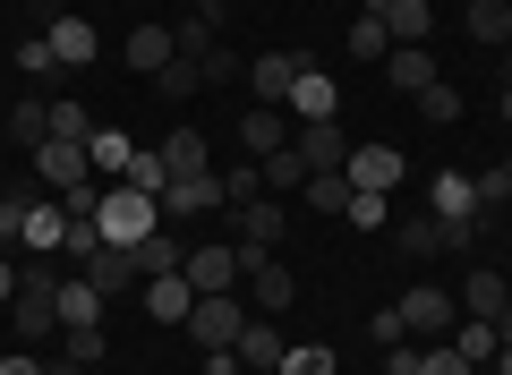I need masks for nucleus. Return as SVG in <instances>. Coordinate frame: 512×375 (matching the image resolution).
I'll return each instance as SVG.
<instances>
[{
    "label": "nucleus",
    "instance_id": "23",
    "mask_svg": "<svg viewBox=\"0 0 512 375\" xmlns=\"http://www.w3.org/2000/svg\"><path fill=\"white\" fill-rule=\"evenodd\" d=\"M171 52H180V43H171V26H137V35L120 43V60H128V69H137V77H154V69H163V60H171Z\"/></svg>",
    "mask_w": 512,
    "mask_h": 375
},
{
    "label": "nucleus",
    "instance_id": "56",
    "mask_svg": "<svg viewBox=\"0 0 512 375\" xmlns=\"http://www.w3.org/2000/svg\"><path fill=\"white\" fill-rule=\"evenodd\" d=\"M504 52H512V43H504Z\"/></svg>",
    "mask_w": 512,
    "mask_h": 375
},
{
    "label": "nucleus",
    "instance_id": "41",
    "mask_svg": "<svg viewBox=\"0 0 512 375\" xmlns=\"http://www.w3.org/2000/svg\"><path fill=\"white\" fill-rule=\"evenodd\" d=\"M419 111H427L436 128H453V120H461V86H444V77H436V86L419 94Z\"/></svg>",
    "mask_w": 512,
    "mask_h": 375
},
{
    "label": "nucleus",
    "instance_id": "16",
    "mask_svg": "<svg viewBox=\"0 0 512 375\" xmlns=\"http://www.w3.org/2000/svg\"><path fill=\"white\" fill-rule=\"evenodd\" d=\"M299 69H308L299 52H256V103H282V111H291V86H299Z\"/></svg>",
    "mask_w": 512,
    "mask_h": 375
},
{
    "label": "nucleus",
    "instance_id": "36",
    "mask_svg": "<svg viewBox=\"0 0 512 375\" xmlns=\"http://www.w3.org/2000/svg\"><path fill=\"white\" fill-rule=\"evenodd\" d=\"M453 350H461V358L478 367V358H495L504 341H495V324H487V316H461V324H453Z\"/></svg>",
    "mask_w": 512,
    "mask_h": 375
},
{
    "label": "nucleus",
    "instance_id": "9",
    "mask_svg": "<svg viewBox=\"0 0 512 375\" xmlns=\"http://www.w3.org/2000/svg\"><path fill=\"white\" fill-rule=\"evenodd\" d=\"M180 273H188V290H197V299H222V290L239 282V248H188Z\"/></svg>",
    "mask_w": 512,
    "mask_h": 375
},
{
    "label": "nucleus",
    "instance_id": "10",
    "mask_svg": "<svg viewBox=\"0 0 512 375\" xmlns=\"http://www.w3.org/2000/svg\"><path fill=\"white\" fill-rule=\"evenodd\" d=\"M393 248H402V256H461V248H470V231L419 214V222H402V231H393Z\"/></svg>",
    "mask_w": 512,
    "mask_h": 375
},
{
    "label": "nucleus",
    "instance_id": "37",
    "mask_svg": "<svg viewBox=\"0 0 512 375\" xmlns=\"http://www.w3.org/2000/svg\"><path fill=\"white\" fill-rule=\"evenodd\" d=\"M342 52H359V60H384V52H393L384 18H367V9H359V18H350V35H342Z\"/></svg>",
    "mask_w": 512,
    "mask_h": 375
},
{
    "label": "nucleus",
    "instance_id": "43",
    "mask_svg": "<svg viewBox=\"0 0 512 375\" xmlns=\"http://www.w3.org/2000/svg\"><path fill=\"white\" fill-rule=\"evenodd\" d=\"M52 137H77V145H86V137H94V111H86V103H52Z\"/></svg>",
    "mask_w": 512,
    "mask_h": 375
},
{
    "label": "nucleus",
    "instance_id": "31",
    "mask_svg": "<svg viewBox=\"0 0 512 375\" xmlns=\"http://www.w3.org/2000/svg\"><path fill=\"white\" fill-rule=\"evenodd\" d=\"M60 239H69V214H60V197H52V205H35V214H26V248H35V256H52Z\"/></svg>",
    "mask_w": 512,
    "mask_h": 375
},
{
    "label": "nucleus",
    "instance_id": "3",
    "mask_svg": "<svg viewBox=\"0 0 512 375\" xmlns=\"http://www.w3.org/2000/svg\"><path fill=\"white\" fill-rule=\"evenodd\" d=\"M393 324H402V341H453V324H461V299L453 290H436V282H419V290H402L393 299Z\"/></svg>",
    "mask_w": 512,
    "mask_h": 375
},
{
    "label": "nucleus",
    "instance_id": "19",
    "mask_svg": "<svg viewBox=\"0 0 512 375\" xmlns=\"http://www.w3.org/2000/svg\"><path fill=\"white\" fill-rule=\"evenodd\" d=\"M180 239L171 231H154V239H137V248H128V273H137V282H163V273H180Z\"/></svg>",
    "mask_w": 512,
    "mask_h": 375
},
{
    "label": "nucleus",
    "instance_id": "11",
    "mask_svg": "<svg viewBox=\"0 0 512 375\" xmlns=\"http://www.w3.org/2000/svg\"><path fill=\"white\" fill-rule=\"evenodd\" d=\"M342 179L350 188H393V179H402V145H350V162H342Z\"/></svg>",
    "mask_w": 512,
    "mask_h": 375
},
{
    "label": "nucleus",
    "instance_id": "4",
    "mask_svg": "<svg viewBox=\"0 0 512 375\" xmlns=\"http://www.w3.org/2000/svg\"><path fill=\"white\" fill-rule=\"evenodd\" d=\"M427 214L478 239V214H487V205H478V179L470 171H436V179H427Z\"/></svg>",
    "mask_w": 512,
    "mask_h": 375
},
{
    "label": "nucleus",
    "instance_id": "50",
    "mask_svg": "<svg viewBox=\"0 0 512 375\" xmlns=\"http://www.w3.org/2000/svg\"><path fill=\"white\" fill-rule=\"evenodd\" d=\"M18 299V265H9V256H0V307Z\"/></svg>",
    "mask_w": 512,
    "mask_h": 375
},
{
    "label": "nucleus",
    "instance_id": "27",
    "mask_svg": "<svg viewBox=\"0 0 512 375\" xmlns=\"http://www.w3.org/2000/svg\"><path fill=\"white\" fill-rule=\"evenodd\" d=\"M77 273H86V282L103 290V299H120V290L137 282V273H128V248H94V256H86V265H77Z\"/></svg>",
    "mask_w": 512,
    "mask_h": 375
},
{
    "label": "nucleus",
    "instance_id": "39",
    "mask_svg": "<svg viewBox=\"0 0 512 375\" xmlns=\"http://www.w3.org/2000/svg\"><path fill=\"white\" fill-rule=\"evenodd\" d=\"M26 214H35V197H26V188H0V248L26 239Z\"/></svg>",
    "mask_w": 512,
    "mask_h": 375
},
{
    "label": "nucleus",
    "instance_id": "54",
    "mask_svg": "<svg viewBox=\"0 0 512 375\" xmlns=\"http://www.w3.org/2000/svg\"><path fill=\"white\" fill-rule=\"evenodd\" d=\"M495 111H504V120H512V86H504V103H495Z\"/></svg>",
    "mask_w": 512,
    "mask_h": 375
},
{
    "label": "nucleus",
    "instance_id": "46",
    "mask_svg": "<svg viewBox=\"0 0 512 375\" xmlns=\"http://www.w3.org/2000/svg\"><path fill=\"white\" fill-rule=\"evenodd\" d=\"M197 69H205V86H222V77H239V52H222V43H214V52H197Z\"/></svg>",
    "mask_w": 512,
    "mask_h": 375
},
{
    "label": "nucleus",
    "instance_id": "25",
    "mask_svg": "<svg viewBox=\"0 0 512 375\" xmlns=\"http://www.w3.org/2000/svg\"><path fill=\"white\" fill-rule=\"evenodd\" d=\"M69 324H103V290H94L86 273H69V282H60V333H69Z\"/></svg>",
    "mask_w": 512,
    "mask_h": 375
},
{
    "label": "nucleus",
    "instance_id": "47",
    "mask_svg": "<svg viewBox=\"0 0 512 375\" xmlns=\"http://www.w3.org/2000/svg\"><path fill=\"white\" fill-rule=\"evenodd\" d=\"M512 197V179H504V162H495V171H478V205H487V214H495V205H504Z\"/></svg>",
    "mask_w": 512,
    "mask_h": 375
},
{
    "label": "nucleus",
    "instance_id": "44",
    "mask_svg": "<svg viewBox=\"0 0 512 375\" xmlns=\"http://www.w3.org/2000/svg\"><path fill=\"white\" fill-rule=\"evenodd\" d=\"M94 205H103V179H86V188H60V214H69V222H94Z\"/></svg>",
    "mask_w": 512,
    "mask_h": 375
},
{
    "label": "nucleus",
    "instance_id": "14",
    "mask_svg": "<svg viewBox=\"0 0 512 375\" xmlns=\"http://www.w3.org/2000/svg\"><path fill=\"white\" fill-rule=\"evenodd\" d=\"M214 205H222V179H214V171H188V179H171V188H163V222L214 214Z\"/></svg>",
    "mask_w": 512,
    "mask_h": 375
},
{
    "label": "nucleus",
    "instance_id": "48",
    "mask_svg": "<svg viewBox=\"0 0 512 375\" xmlns=\"http://www.w3.org/2000/svg\"><path fill=\"white\" fill-rule=\"evenodd\" d=\"M384 375H419V341H393L384 350Z\"/></svg>",
    "mask_w": 512,
    "mask_h": 375
},
{
    "label": "nucleus",
    "instance_id": "7",
    "mask_svg": "<svg viewBox=\"0 0 512 375\" xmlns=\"http://www.w3.org/2000/svg\"><path fill=\"white\" fill-rule=\"evenodd\" d=\"M35 171H43V188L60 197V188H86L94 162H86V145H77V137H43L35 145Z\"/></svg>",
    "mask_w": 512,
    "mask_h": 375
},
{
    "label": "nucleus",
    "instance_id": "51",
    "mask_svg": "<svg viewBox=\"0 0 512 375\" xmlns=\"http://www.w3.org/2000/svg\"><path fill=\"white\" fill-rule=\"evenodd\" d=\"M43 375H86V367H77V358H52V367H43Z\"/></svg>",
    "mask_w": 512,
    "mask_h": 375
},
{
    "label": "nucleus",
    "instance_id": "42",
    "mask_svg": "<svg viewBox=\"0 0 512 375\" xmlns=\"http://www.w3.org/2000/svg\"><path fill=\"white\" fill-rule=\"evenodd\" d=\"M419 375H470V358H461L453 341H427V350H419Z\"/></svg>",
    "mask_w": 512,
    "mask_h": 375
},
{
    "label": "nucleus",
    "instance_id": "38",
    "mask_svg": "<svg viewBox=\"0 0 512 375\" xmlns=\"http://www.w3.org/2000/svg\"><path fill=\"white\" fill-rule=\"evenodd\" d=\"M256 179H265V188H308V162H299V145L265 154V162H256Z\"/></svg>",
    "mask_w": 512,
    "mask_h": 375
},
{
    "label": "nucleus",
    "instance_id": "18",
    "mask_svg": "<svg viewBox=\"0 0 512 375\" xmlns=\"http://www.w3.org/2000/svg\"><path fill=\"white\" fill-rule=\"evenodd\" d=\"M342 111V86H333L325 69H299V86H291V120H333Z\"/></svg>",
    "mask_w": 512,
    "mask_h": 375
},
{
    "label": "nucleus",
    "instance_id": "5",
    "mask_svg": "<svg viewBox=\"0 0 512 375\" xmlns=\"http://www.w3.org/2000/svg\"><path fill=\"white\" fill-rule=\"evenodd\" d=\"M239 333H248V307H239L231 290L188 307V341H197V350H239Z\"/></svg>",
    "mask_w": 512,
    "mask_h": 375
},
{
    "label": "nucleus",
    "instance_id": "30",
    "mask_svg": "<svg viewBox=\"0 0 512 375\" xmlns=\"http://www.w3.org/2000/svg\"><path fill=\"white\" fill-rule=\"evenodd\" d=\"M9 137H18L26 154H35V145L52 137V103H35V94H26V103H9Z\"/></svg>",
    "mask_w": 512,
    "mask_h": 375
},
{
    "label": "nucleus",
    "instance_id": "32",
    "mask_svg": "<svg viewBox=\"0 0 512 375\" xmlns=\"http://www.w3.org/2000/svg\"><path fill=\"white\" fill-rule=\"evenodd\" d=\"M120 179H128V188H146V197L163 205V188H171V162H163V145H154V154H146V145H137V162H128Z\"/></svg>",
    "mask_w": 512,
    "mask_h": 375
},
{
    "label": "nucleus",
    "instance_id": "45",
    "mask_svg": "<svg viewBox=\"0 0 512 375\" xmlns=\"http://www.w3.org/2000/svg\"><path fill=\"white\" fill-rule=\"evenodd\" d=\"M274 375H333V350H291Z\"/></svg>",
    "mask_w": 512,
    "mask_h": 375
},
{
    "label": "nucleus",
    "instance_id": "20",
    "mask_svg": "<svg viewBox=\"0 0 512 375\" xmlns=\"http://www.w3.org/2000/svg\"><path fill=\"white\" fill-rule=\"evenodd\" d=\"M461 35L504 52V43H512V0H470V9H461Z\"/></svg>",
    "mask_w": 512,
    "mask_h": 375
},
{
    "label": "nucleus",
    "instance_id": "2",
    "mask_svg": "<svg viewBox=\"0 0 512 375\" xmlns=\"http://www.w3.org/2000/svg\"><path fill=\"white\" fill-rule=\"evenodd\" d=\"M9 333H18V341H52V333H60V273H52V265H18Z\"/></svg>",
    "mask_w": 512,
    "mask_h": 375
},
{
    "label": "nucleus",
    "instance_id": "24",
    "mask_svg": "<svg viewBox=\"0 0 512 375\" xmlns=\"http://www.w3.org/2000/svg\"><path fill=\"white\" fill-rule=\"evenodd\" d=\"M282 358H291V350H282V333H274V324H256V316H248V333H239V367H256V375H274Z\"/></svg>",
    "mask_w": 512,
    "mask_h": 375
},
{
    "label": "nucleus",
    "instance_id": "53",
    "mask_svg": "<svg viewBox=\"0 0 512 375\" xmlns=\"http://www.w3.org/2000/svg\"><path fill=\"white\" fill-rule=\"evenodd\" d=\"M495 341H512V307H504V316H495Z\"/></svg>",
    "mask_w": 512,
    "mask_h": 375
},
{
    "label": "nucleus",
    "instance_id": "13",
    "mask_svg": "<svg viewBox=\"0 0 512 375\" xmlns=\"http://www.w3.org/2000/svg\"><path fill=\"white\" fill-rule=\"evenodd\" d=\"M291 128H299V120H291L282 103H256L248 120H239V145H248V154L265 162V154H282V145H291Z\"/></svg>",
    "mask_w": 512,
    "mask_h": 375
},
{
    "label": "nucleus",
    "instance_id": "33",
    "mask_svg": "<svg viewBox=\"0 0 512 375\" xmlns=\"http://www.w3.org/2000/svg\"><path fill=\"white\" fill-rule=\"evenodd\" d=\"M342 222H350V231H384V222H393V197H376V188H350Z\"/></svg>",
    "mask_w": 512,
    "mask_h": 375
},
{
    "label": "nucleus",
    "instance_id": "52",
    "mask_svg": "<svg viewBox=\"0 0 512 375\" xmlns=\"http://www.w3.org/2000/svg\"><path fill=\"white\" fill-rule=\"evenodd\" d=\"M495 375H512V341H504V350H495Z\"/></svg>",
    "mask_w": 512,
    "mask_h": 375
},
{
    "label": "nucleus",
    "instance_id": "55",
    "mask_svg": "<svg viewBox=\"0 0 512 375\" xmlns=\"http://www.w3.org/2000/svg\"><path fill=\"white\" fill-rule=\"evenodd\" d=\"M504 179H512V154H504Z\"/></svg>",
    "mask_w": 512,
    "mask_h": 375
},
{
    "label": "nucleus",
    "instance_id": "21",
    "mask_svg": "<svg viewBox=\"0 0 512 375\" xmlns=\"http://www.w3.org/2000/svg\"><path fill=\"white\" fill-rule=\"evenodd\" d=\"M384 77L402 94H427L436 86V52H427V43H402V52H384Z\"/></svg>",
    "mask_w": 512,
    "mask_h": 375
},
{
    "label": "nucleus",
    "instance_id": "28",
    "mask_svg": "<svg viewBox=\"0 0 512 375\" xmlns=\"http://www.w3.org/2000/svg\"><path fill=\"white\" fill-rule=\"evenodd\" d=\"M86 162H94V179H103V171H128V162H137L128 128H94V137H86Z\"/></svg>",
    "mask_w": 512,
    "mask_h": 375
},
{
    "label": "nucleus",
    "instance_id": "35",
    "mask_svg": "<svg viewBox=\"0 0 512 375\" xmlns=\"http://www.w3.org/2000/svg\"><path fill=\"white\" fill-rule=\"evenodd\" d=\"M163 162H171V179L205 171V137H197V128H171V137H163Z\"/></svg>",
    "mask_w": 512,
    "mask_h": 375
},
{
    "label": "nucleus",
    "instance_id": "22",
    "mask_svg": "<svg viewBox=\"0 0 512 375\" xmlns=\"http://www.w3.org/2000/svg\"><path fill=\"white\" fill-rule=\"evenodd\" d=\"M188 307H197L188 273H163V282H146V316H154V324H188Z\"/></svg>",
    "mask_w": 512,
    "mask_h": 375
},
{
    "label": "nucleus",
    "instance_id": "15",
    "mask_svg": "<svg viewBox=\"0 0 512 375\" xmlns=\"http://www.w3.org/2000/svg\"><path fill=\"white\" fill-rule=\"evenodd\" d=\"M43 43H52V69H86V60L103 52V43H94V26H86V18H69V9L52 18V35H43Z\"/></svg>",
    "mask_w": 512,
    "mask_h": 375
},
{
    "label": "nucleus",
    "instance_id": "8",
    "mask_svg": "<svg viewBox=\"0 0 512 375\" xmlns=\"http://www.w3.org/2000/svg\"><path fill=\"white\" fill-rule=\"evenodd\" d=\"M291 145H299V162H308V171H342V162H350L342 120H299V128H291Z\"/></svg>",
    "mask_w": 512,
    "mask_h": 375
},
{
    "label": "nucleus",
    "instance_id": "6",
    "mask_svg": "<svg viewBox=\"0 0 512 375\" xmlns=\"http://www.w3.org/2000/svg\"><path fill=\"white\" fill-rule=\"evenodd\" d=\"M239 282L256 290V307H265V316H282V307L299 299V282H291V265H282L274 248H265V256H248V248H239Z\"/></svg>",
    "mask_w": 512,
    "mask_h": 375
},
{
    "label": "nucleus",
    "instance_id": "49",
    "mask_svg": "<svg viewBox=\"0 0 512 375\" xmlns=\"http://www.w3.org/2000/svg\"><path fill=\"white\" fill-rule=\"evenodd\" d=\"M0 375H43V358L35 350H0Z\"/></svg>",
    "mask_w": 512,
    "mask_h": 375
},
{
    "label": "nucleus",
    "instance_id": "1",
    "mask_svg": "<svg viewBox=\"0 0 512 375\" xmlns=\"http://www.w3.org/2000/svg\"><path fill=\"white\" fill-rule=\"evenodd\" d=\"M94 231H103V248H137V239L163 231V205L120 179V188H103V205H94Z\"/></svg>",
    "mask_w": 512,
    "mask_h": 375
},
{
    "label": "nucleus",
    "instance_id": "34",
    "mask_svg": "<svg viewBox=\"0 0 512 375\" xmlns=\"http://www.w3.org/2000/svg\"><path fill=\"white\" fill-rule=\"evenodd\" d=\"M171 43H180V52H214V43H222V18H214V9H188V18L171 26Z\"/></svg>",
    "mask_w": 512,
    "mask_h": 375
},
{
    "label": "nucleus",
    "instance_id": "40",
    "mask_svg": "<svg viewBox=\"0 0 512 375\" xmlns=\"http://www.w3.org/2000/svg\"><path fill=\"white\" fill-rule=\"evenodd\" d=\"M60 358L94 367V358H103V324H69V333H60Z\"/></svg>",
    "mask_w": 512,
    "mask_h": 375
},
{
    "label": "nucleus",
    "instance_id": "29",
    "mask_svg": "<svg viewBox=\"0 0 512 375\" xmlns=\"http://www.w3.org/2000/svg\"><path fill=\"white\" fill-rule=\"evenodd\" d=\"M299 197H308V214L342 222V205H350V179H342V171H308V188H299Z\"/></svg>",
    "mask_w": 512,
    "mask_h": 375
},
{
    "label": "nucleus",
    "instance_id": "26",
    "mask_svg": "<svg viewBox=\"0 0 512 375\" xmlns=\"http://www.w3.org/2000/svg\"><path fill=\"white\" fill-rule=\"evenodd\" d=\"M205 86V69H197V52H171L163 69H154V94H163V103H188V94Z\"/></svg>",
    "mask_w": 512,
    "mask_h": 375
},
{
    "label": "nucleus",
    "instance_id": "17",
    "mask_svg": "<svg viewBox=\"0 0 512 375\" xmlns=\"http://www.w3.org/2000/svg\"><path fill=\"white\" fill-rule=\"evenodd\" d=\"M504 307H512V282H504L495 265H478L470 282H461V316H487V324H495Z\"/></svg>",
    "mask_w": 512,
    "mask_h": 375
},
{
    "label": "nucleus",
    "instance_id": "12",
    "mask_svg": "<svg viewBox=\"0 0 512 375\" xmlns=\"http://www.w3.org/2000/svg\"><path fill=\"white\" fill-rule=\"evenodd\" d=\"M282 231H291V214H282L274 197H248V205H239V248H248V256L282 248Z\"/></svg>",
    "mask_w": 512,
    "mask_h": 375
}]
</instances>
